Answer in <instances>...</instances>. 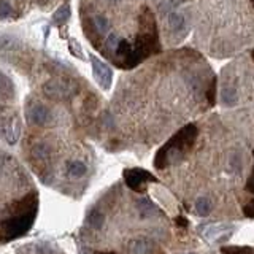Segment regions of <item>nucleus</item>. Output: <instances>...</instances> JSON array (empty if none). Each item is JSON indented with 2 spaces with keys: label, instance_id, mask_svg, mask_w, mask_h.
I'll use <instances>...</instances> for the list:
<instances>
[{
  "label": "nucleus",
  "instance_id": "obj_8",
  "mask_svg": "<svg viewBox=\"0 0 254 254\" xmlns=\"http://www.w3.org/2000/svg\"><path fill=\"white\" fill-rule=\"evenodd\" d=\"M153 251V242L146 238H138L129 243V253L130 254H149Z\"/></svg>",
  "mask_w": 254,
  "mask_h": 254
},
{
  "label": "nucleus",
  "instance_id": "obj_19",
  "mask_svg": "<svg viewBox=\"0 0 254 254\" xmlns=\"http://www.w3.org/2000/svg\"><path fill=\"white\" fill-rule=\"evenodd\" d=\"M224 254H254L253 248H246V246H224Z\"/></svg>",
  "mask_w": 254,
  "mask_h": 254
},
{
  "label": "nucleus",
  "instance_id": "obj_23",
  "mask_svg": "<svg viewBox=\"0 0 254 254\" xmlns=\"http://www.w3.org/2000/svg\"><path fill=\"white\" fill-rule=\"evenodd\" d=\"M251 56H253V59H254V49H253V53H251Z\"/></svg>",
  "mask_w": 254,
  "mask_h": 254
},
{
  "label": "nucleus",
  "instance_id": "obj_22",
  "mask_svg": "<svg viewBox=\"0 0 254 254\" xmlns=\"http://www.w3.org/2000/svg\"><path fill=\"white\" fill-rule=\"evenodd\" d=\"M224 102L229 103V105H234L237 102V94L234 87H227L226 91H224Z\"/></svg>",
  "mask_w": 254,
  "mask_h": 254
},
{
  "label": "nucleus",
  "instance_id": "obj_6",
  "mask_svg": "<svg viewBox=\"0 0 254 254\" xmlns=\"http://www.w3.org/2000/svg\"><path fill=\"white\" fill-rule=\"evenodd\" d=\"M43 92L49 99H65L73 94V89L70 83H65L61 80H54V81H48L46 85L43 86Z\"/></svg>",
  "mask_w": 254,
  "mask_h": 254
},
{
  "label": "nucleus",
  "instance_id": "obj_13",
  "mask_svg": "<svg viewBox=\"0 0 254 254\" xmlns=\"http://www.w3.org/2000/svg\"><path fill=\"white\" fill-rule=\"evenodd\" d=\"M86 222L92 229H102V226L105 224V216H103L99 210H91L86 216Z\"/></svg>",
  "mask_w": 254,
  "mask_h": 254
},
{
  "label": "nucleus",
  "instance_id": "obj_25",
  "mask_svg": "<svg viewBox=\"0 0 254 254\" xmlns=\"http://www.w3.org/2000/svg\"><path fill=\"white\" fill-rule=\"evenodd\" d=\"M253 154H254V153H253Z\"/></svg>",
  "mask_w": 254,
  "mask_h": 254
},
{
  "label": "nucleus",
  "instance_id": "obj_24",
  "mask_svg": "<svg viewBox=\"0 0 254 254\" xmlns=\"http://www.w3.org/2000/svg\"><path fill=\"white\" fill-rule=\"evenodd\" d=\"M103 254H107V253H103Z\"/></svg>",
  "mask_w": 254,
  "mask_h": 254
},
{
  "label": "nucleus",
  "instance_id": "obj_21",
  "mask_svg": "<svg viewBox=\"0 0 254 254\" xmlns=\"http://www.w3.org/2000/svg\"><path fill=\"white\" fill-rule=\"evenodd\" d=\"M70 53L78 59H85L83 48H81V44L77 40H70Z\"/></svg>",
  "mask_w": 254,
  "mask_h": 254
},
{
  "label": "nucleus",
  "instance_id": "obj_10",
  "mask_svg": "<svg viewBox=\"0 0 254 254\" xmlns=\"http://www.w3.org/2000/svg\"><path fill=\"white\" fill-rule=\"evenodd\" d=\"M86 171H87L86 164L81 161H72V162H69V166H67V175L70 178H75V180L85 176Z\"/></svg>",
  "mask_w": 254,
  "mask_h": 254
},
{
  "label": "nucleus",
  "instance_id": "obj_2",
  "mask_svg": "<svg viewBox=\"0 0 254 254\" xmlns=\"http://www.w3.org/2000/svg\"><path fill=\"white\" fill-rule=\"evenodd\" d=\"M35 219V208L34 205H26L22 208V212L18 213L16 216H11L10 219H6L3 222V230H5V238H16L27 232L29 227L32 226V222Z\"/></svg>",
  "mask_w": 254,
  "mask_h": 254
},
{
  "label": "nucleus",
  "instance_id": "obj_4",
  "mask_svg": "<svg viewBox=\"0 0 254 254\" xmlns=\"http://www.w3.org/2000/svg\"><path fill=\"white\" fill-rule=\"evenodd\" d=\"M26 118L31 124L35 126H46L54 121V115L49 108H46L42 103H34L26 108Z\"/></svg>",
  "mask_w": 254,
  "mask_h": 254
},
{
  "label": "nucleus",
  "instance_id": "obj_17",
  "mask_svg": "<svg viewBox=\"0 0 254 254\" xmlns=\"http://www.w3.org/2000/svg\"><path fill=\"white\" fill-rule=\"evenodd\" d=\"M184 18H183V14L180 13H171L170 16H169V26L170 29L173 32H181L183 29H184Z\"/></svg>",
  "mask_w": 254,
  "mask_h": 254
},
{
  "label": "nucleus",
  "instance_id": "obj_12",
  "mask_svg": "<svg viewBox=\"0 0 254 254\" xmlns=\"http://www.w3.org/2000/svg\"><path fill=\"white\" fill-rule=\"evenodd\" d=\"M246 191L251 194L253 199L243 207V212H245L246 216H248V218H254V170H253V173L250 176L248 183H246Z\"/></svg>",
  "mask_w": 254,
  "mask_h": 254
},
{
  "label": "nucleus",
  "instance_id": "obj_5",
  "mask_svg": "<svg viewBox=\"0 0 254 254\" xmlns=\"http://www.w3.org/2000/svg\"><path fill=\"white\" fill-rule=\"evenodd\" d=\"M91 64H92L94 78L97 80V83L100 85L102 89L108 91L111 86V80H113V72H111V69L105 62H102L100 59H97L95 56H91Z\"/></svg>",
  "mask_w": 254,
  "mask_h": 254
},
{
  "label": "nucleus",
  "instance_id": "obj_20",
  "mask_svg": "<svg viewBox=\"0 0 254 254\" xmlns=\"http://www.w3.org/2000/svg\"><path fill=\"white\" fill-rule=\"evenodd\" d=\"M11 14H13L11 5L8 2H5V0H2V2H0V19H8Z\"/></svg>",
  "mask_w": 254,
  "mask_h": 254
},
{
  "label": "nucleus",
  "instance_id": "obj_16",
  "mask_svg": "<svg viewBox=\"0 0 254 254\" xmlns=\"http://www.w3.org/2000/svg\"><path fill=\"white\" fill-rule=\"evenodd\" d=\"M212 210H213V204H212L210 199H207V197L197 199V202H196V212L200 216H208V214L212 213Z\"/></svg>",
  "mask_w": 254,
  "mask_h": 254
},
{
  "label": "nucleus",
  "instance_id": "obj_3",
  "mask_svg": "<svg viewBox=\"0 0 254 254\" xmlns=\"http://www.w3.org/2000/svg\"><path fill=\"white\" fill-rule=\"evenodd\" d=\"M126 184L133 191H145V186L151 181H156V178L143 169H129L124 171Z\"/></svg>",
  "mask_w": 254,
  "mask_h": 254
},
{
  "label": "nucleus",
  "instance_id": "obj_18",
  "mask_svg": "<svg viewBox=\"0 0 254 254\" xmlns=\"http://www.w3.org/2000/svg\"><path fill=\"white\" fill-rule=\"evenodd\" d=\"M94 27H95V31L99 32V34H105L108 31V19L105 16H102V14H97V16L94 18Z\"/></svg>",
  "mask_w": 254,
  "mask_h": 254
},
{
  "label": "nucleus",
  "instance_id": "obj_9",
  "mask_svg": "<svg viewBox=\"0 0 254 254\" xmlns=\"http://www.w3.org/2000/svg\"><path fill=\"white\" fill-rule=\"evenodd\" d=\"M137 210L140 213L141 218H151V216H156V214H161V210L154 204H151L149 200L146 199H141L137 202Z\"/></svg>",
  "mask_w": 254,
  "mask_h": 254
},
{
  "label": "nucleus",
  "instance_id": "obj_7",
  "mask_svg": "<svg viewBox=\"0 0 254 254\" xmlns=\"http://www.w3.org/2000/svg\"><path fill=\"white\" fill-rule=\"evenodd\" d=\"M0 135H2L10 145H14L21 135V121L18 116L8 118L0 124Z\"/></svg>",
  "mask_w": 254,
  "mask_h": 254
},
{
  "label": "nucleus",
  "instance_id": "obj_11",
  "mask_svg": "<svg viewBox=\"0 0 254 254\" xmlns=\"http://www.w3.org/2000/svg\"><path fill=\"white\" fill-rule=\"evenodd\" d=\"M13 94H14V87L11 80L0 72V97L2 99H10V97H13Z\"/></svg>",
  "mask_w": 254,
  "mask_h": 254
},
{
  "label": "nucleus",
  "instance_id": "obj_15",
  "mask_svg": "<svg viewBox=\"0 0 254 254\" xmlns=\"http://www.w3.org/2000/svg\"><path fill=\"white\" fill-rule=\"evenodd\" d=\"M70 16H72V11H70V3L67 2V3H64V5L61 6V8H59V10L54 13L53 19H54L56 24L62 26V24H65V22L70 19Z\"/></svg>",
  "mask_w": 254,
  "mask_h": 254
},
{
  "label": "nucleus",
  "instance_id": "obj_1",
  "mask_svg": "<svg viewBox=\"0 0 254 254\" xmlns=\"http://www.w3.org/2000/svg\"><path fill=\"white\" fill-rule=\"evenodd\" d=\"M196 138H197V127L194 124L184 126L156 154L154 159L156 169H166L171 166V164L181 161L188 154L189 149L194 146V143H196Z\"/></svg>",
  "mask_w": 254,
  "mask_h": 254
},
{
  "label": "nucleus",
  "instance_id": "obj_14",
  "mask_svg": "<svg viewBox=\"0 0 254 254\" xmlns=\"http://www.w3.org/2000/svg\"><path fill=\"white\" fill-rule=\"evenodd\" d=\"M32 154H34V159H35L37 162L49 164L51 153H49L48 146H44V145H37V146H34V149H32Z\"/></svg>",
  "mask_w": 254,
  "mask_h": 254
}]
</instances>
